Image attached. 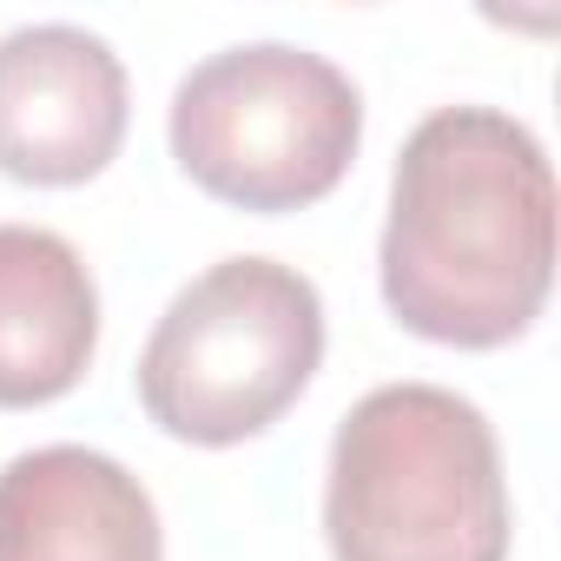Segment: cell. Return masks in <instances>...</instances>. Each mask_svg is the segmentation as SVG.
<instances>
[{"mask_svg":"<svg viewBox=\"0 0 561 561\" xmlns=\"http://www.w3.org/2000/svg\"><path fill=\"white\" fill-rule=\"evenodd\" d=\"M383 305L449 351L515 344L554 285V165L502 106L430 113L390 172Z\"/></svg>","mask_w":561,"mask_h":561,"instance_id":"1","label":"cell"},{"mask_svg":"<svg viewBox=\"0 0 561 561\" xmlns=\"http://www.w3.org/2000/svg\"><path fill=\"white\" fill-rule=\"evenodd\" d=\"M337 561H508L515 508L489 416L443 383H383L331 436Z\"/></svg>","mask_w":561,"mask_h":561,"instance_id":"2","label":"cell"},{"mask_svg":"<svg viewBox=\"0 0 561 561\" xmlns=\"http://www.w3.org/2000/svg\"><path fill=\"white\" fill-rule=\"evenodd\" d=\"M324 364V298L277 257H218L152 324L133 390L146 416L198 449L264 436Z\"/></svg>","mask_w":561,"mask_h":561,"instance_id":"3","label":"cell"},{"mask_svg":"<svg viewBox=\"0 0 561 561\" xmlns=\"http://www.w3.org/2000/svg\"><path fill=\"white\" fill-rule=\"evenodd\" d=\"M165 139L198 192L271 218L344 185L364 139V93L311 47L244 41L179 80Z\"/></svg>","mask_w":561,"mask_h":561,"instance_id":"4","label":"cell"},{"mask_svg":"<svg viewBox=\"0 0 561 561\" xmlns=\"http://www.w3.org/2000/svg\"><path fill=\"white\" fill-rule=\"evenodd\" d=\"M126 67L73 27L34 21L0 34V172L21 185H87L126 139Z\"/></svg>","mask_w":561,"mask_h":561,"instance_id":"5","label":"cell"},{"mask_svg":"<svg viewBox=\"0 0 561 561\" xmlns=\"http://www.w3.org/2000/svg\"><path fill=\"white\" fill-rule=\"evenodd\" d=\"M0 561H165V535L126 462L47 443L0 469Z\"/></svg>","mask_w":561,"mask_h":561,"instance_id":"6","label":"cell"},{"mask_svg":"<svg viewBox=\"0 0 561 561\" xmlns=\"http://www.w3.org/2000/svg\"><path fill=\"white\" fill-rule=\"evenodd\" d=\"M100 351L87 257L47 225H0V410L60 403Z\"/></svg>","mask_w":561,"mask_h":561,"instance_id":"7","label":"cell"}]
</instances>
